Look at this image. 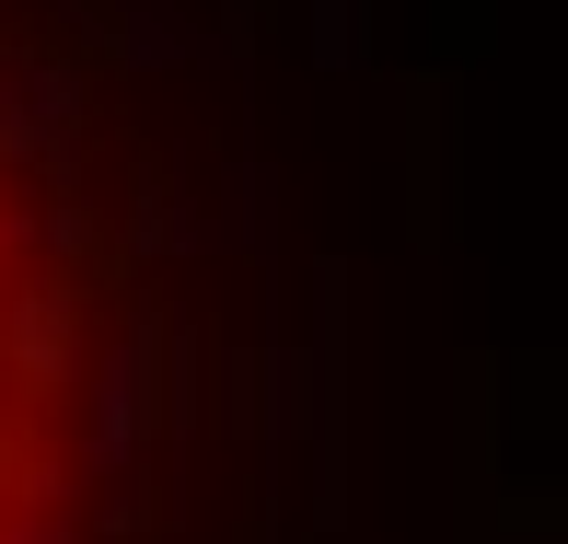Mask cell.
Listing matches in <instances>:
<instances>
[{
    "instance_id": "cell-1",
    "label": "cell",
    "mask_w": 568,
    "mask_h": 544,
    "mask_svg": "<svg viewBox=\"0 0 568 544\" xmlns=\"http://www.w3.org/2000/svg\"><path fill=\"white\" fill-rule=\"evenodd\" d=\"M82 314H93L82 267H47V278H23V290L0 301V394H12L23 418H47V406L82 382Z\"/></svg>"
},
{
    "instance_id": "cell-2",
    "label": "cell",
    "mask_w": 568,
    "mask_h": 544,
    "mask_svg": "<svg viewBox=\"0 0 568 544\" xmlns=\"http://www.w3.org/2000/svg\"><path fill=\"white\" fill-rule=\"evenodd\" d=\"M163 336H174V301H140V325L105 348V371H93V475H128L140 463V440H151V359H163Z\"/></svg>"
},
{
    "instance_id": "cell-3",
    "label": "cell",
    "mask_w": 568,
    "mask_h": 544,
    "mask_svg": "<svg viewBox=\"0 0 568 544\" xmlns=\"http://www.w3.org/2000/svg\"><path fill=\"white\" fill-rule=\"evenodd\" d=\"M163 244H186V209H174L163 151H140V174H128V232H116V255L140 267V255H163Z\"/></svg>"
},
{
    "instance_id": "cell-4",
    "label": "cell",
    "mask_w": 568,
    "mask_h": 544,
    "mask_svg": "<svg viewBox=\"0 0 568 544\" xmlns=\"http://www.w3.org/2000/svg\"><path fill=\"white\" fill-rule=\"evenodd\" d=\"M59 452H47V440H36V418H23V406H0V499H12V510H59Z\"/></svg>"
},
{
    "instance_id": "cell-5",
    "label": "cell",
    "mask_w": 568,
    "mask_h": 544,
    "mask_svg": "<svg viewBox=\"0 0 568 544\" xmlns=\"http://www.w3.org/2000/svg\"><path fill=\"white\" fill-rule=\"evenodd\" d=\"M348 47H359V0H325V23H314V59H325V70H337V59H348Z\"/></svg>"
},
{
    "instance_id": "cell-6",
    "label": "cell",
    "mask_w": 568,
    "mask_h": 544,
    "mask_svg": "<svg viewBox=\"0 0 568 544\" xmlns=\"http://www.w3.org/2000/svg\"><path fill=\"white\" fill-rule=\"evenodd\" d=\"M0 544H93V533L59 522V510H36V522H0Z\"/></svg>"
},
{
    "instance_id": "cell-7",
    "label": "cell",
    "mask_w": 568,
    "mask_h": 544,
    "mask_svg": "<svg viewBox=\"0 0 568 544\" xmlns=\"http://www.w3.org/2000/svg\"><path fill=\"white\" fill-rule=\"evenodd\" d=\"M0 244H12V220H0Z\"/></svg>"
}]
</instances>
